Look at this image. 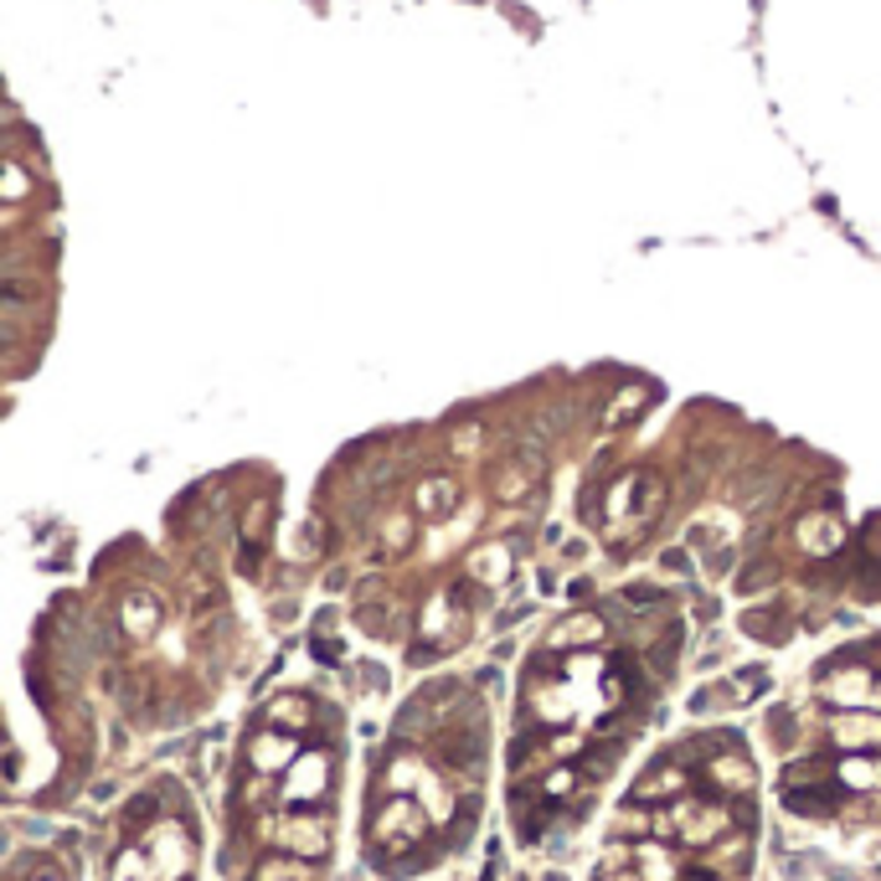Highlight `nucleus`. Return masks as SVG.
<instances>
[{"instance_id":"nucleus-1","label":"nucleus","mask_w":881,"mask_h":881,"mask_svg":"<svg viewBox=\"0 0 881 881\" xmlns=\"http://www.w3.org/2000/svg\"><path fill=\"white\" fill-rule=\"evenodd\" d=\"M758 851V764L732 732L685 737L613 809L593 881H747Z\"/></svg>"},{"instance_id":"nucleus-2","label":"nucleus","mask_w":881,"mask_h":881,"mask_svg":"<svg viewBox=\"0 0 881 881\" xmlns=\"http://www.w3.org/2000/svg\"><path fill=\"white\" fill-rule=\"evenodd\" d=\"M489 737L480 706H459L454 691L429 696V747L402 737L376 773V804H367V861L387 877L423 871L429 845H459L485 809Z\"/></svg>"},{"instance_id":"nucleus-3","label":"nucleus","mask_w":881,"mask_h":881,"mask_svg":"<svg viewBox=\"0 0 881 881\" xmlns=\"http://www.w3.org/2000/svg\"><path fill=\"white\" fill-rule=\"evenodd\" d=\"M604 619L598 613H572V619H562V624L551 629V640H547V649H593V645H604Z\"/></svg>"},{"instance_id":"nucleus-4","label":"nucleus","mask_w":881,"mask_h":881,"mask_svg":"<svg viewBox=\"0 0 881 881\" xmlns=\"http://www.w3.org/2000/svg\"><path fill=\"white\" fill-rule=\"evenodd\" d=\"M454 500H459V489H454L449 474H433V480H423V485L412 489V506H418L423 521H444L454 510Z\"/></svg>"},{"instance_id":"nucleus-5","label":"nucleus","mask_w":881,"mask_h":881,"mask_svg":"<svg viewBox=\"0 0 881 881\" xmlns=\"http://www.w3.org/2000/svg\"><path fill=\"white\" fill-rule=\"evenodd\" d=\"M799 547L809 551V557H830V551H841V521H835V516H804L799 521Z\"/></svg>"},{"instance_id":"nucleus-6","label":"nucleus","mask_w":881,"mask_h":881,"mask_svg":"<svg viewBox=\"0 0 881 881\" xmlns=\"http://www.w3.org/2000/svg\"><path fill=\"white\" fill-rule=\"evenodd\" d=\"M470 578H480V583H506V578H510V551L495 547V542H489V547H480L470 557Z\"/></svg>"},{"instance_id":"nucleus-7","label":"nucleus","mask_w":881,"mask_h":881,"mask_svg":"<svg viewBox=\"0 0 881 881\" xmlns=\"http://www.w3.org/2000/svg\"><path fill=\"white\" fill-rule=\"evenodd\" d=\"M156 624H160V604L150 593H135V598L124 604V629H129L135 640H145V634H156Z\"/></svg>"},{"instance_id":"nucleus-8","label":"nucleus","mask_w":881,"mask_h":881,"mask_svg":"<svg viewBox=\"0 0 881 881\" xmlns=\"http://www.w3.org/2000/svg\"><path fill=\"white\" fill-rule=\"evenodd\" d=\"M495 495H500V500H510V506H516V500H526V495H531V474L521 470V464H506V470L495 474Z\"/></svg>"},{"instance_id":"nucleus-9","label":"nucleus","mask_w":881,"mask_h":881,"mask_svg":"<svg viewBox=\"0 0 881 881\" xmlns=\"http://www.w3.org/2000/svg\"><path fill=\"white\" fill-rule=\"evenodd\" d=\"M269 510H274V506H269V500H253V510L243 516V536H248L253 547H258V542H263V531H269Z\"/></svg>"},{"instance_id":"nucleus-10","label":"nucleus","mask_w":881,"mask_h":881,"mask_svg":"<svg viewBox=\"0 0 881 881\" xmlns=\"http://www.w3.org/2000/svg\"><path fill=\"white\" fill-rule=\"evenodd\" d=\"M408 547V516H392L387 521V551H402Z\"/></svg>"},{"instance_id":"nucleus-11","label":"nucleus","mask_w":881,"mask_h":881,"mask_svg":"<svg viewBox=\"0 0 881 881\" xmlns=\"http://www.w3.org/2000/svg\"><path fill=\"white\" fill-rule=\"evenodd\" d=\"M645 397H649L645 387H629L624 397H619V402H613V418H634V408H640V402H645Z\"/></svg>"},{"instance_id":"nucleus-12","label":"nucleus","mask_w":881,"mask_h":881,"mask_svg":"<svg viewBox=\"0 0 881 881\" xmlns=\"http://www.w3.org/2000/svg\"><path fill=\"white\" fill-rule=\"evenodd\" d=\"M480 444V429H459L454 433V449H474Z\"/></svg>"}]
</instances>
